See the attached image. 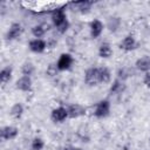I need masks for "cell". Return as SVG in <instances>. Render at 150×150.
Listing matches in <instances>:
<instances>
[{"instance_id": "obj_1", "label": "cell", "mask_w": 150, "mask_h": 150, "mask_svg": "<svg viewBox=\"0 0 150 150\" xmlns=\"http://www.w3.org/2000/svg\"><path fill=\"white\" fill-rule=\"evenodd\" d=\"M110 101L109 100H101L95 104L94 115L97 118H105L110 114Z\"/></svg>"}, {"instance_id": "obj_2", "label": "cell", "mask_w": 150, "mask_h": 150, "mask_svg": "<svg viewBox=\"0 0 150 150\" xmlns=\"http://www.w3.org/2000/svg\"><path fill=\"white\" fill-rule=\"evenodd\" d=\"M84 82L86 84L93 87L97 86L100 83V76H98V68L97 67H90L84 73Z\"/></svg>"}, {"instance_id": "obj_3", "label": "cell", "mask_w": 150, "mask_h": 150, "mask_svg": "<svg viewBox=\"0 0 150 150\" xmlns=\"http://www.w3.org/2000/svg\"><path fill=\"white\" fill-rule=\"evenodd\" d=\"M74 63V57L69 54V53H62L56 62V67L60 71L63 70H68Z\"/></svg>"}, {"instance_id": "obj_4", "label": "cell", "mask_w": 150, "mask_h": 150, "mask_svg": "<svg viewBox=\"0 0 150 150\" xmlns=\"http://www.w3.org/2000/svg\"><path fill=\"white\" fill-rule=\"evenodd\" d=\"M18 135H19V129L14 125H6L2 127L0 130V136L4 141H12L16 138Z\"/></svg>"}, {"instance_id": "obj_5", "label": "cell", "mask_w": 150, "mask_h": 150, "mask_svg": "<svg viewBox=\"0 0 150 150\" xmlns=\"http://www.w3.org/2000/svg\"><path fill=\"white\" fill-rule=\"evenodd\" d=\"M50 118L55 123H61V122L66 121V118H68V110H67V108L57 107V108L53 109L52 112H50Z\"/></svg>"}, {"instance_id": "obj_6", "label": "cell", "mask_w": 150, "mask_h": 150, "mask_svg": "<svg viewBox=\"0 0 150 150\" xmlns=\"http://www.w3.org/2000/svg\"><path fill=\"white\" fill-rule=\"evenodd\" d=\"M52 21H53V25L56 28L60 27L61 25H63L67 21V16H66L64 11L62 8L53 9V12H52Z\"/></svg>"}, {"instance_id": "obj_7", "label": "cell", "mask_w": 150, "mask_h": 150, "mask_svg": "<svg viewBox=\"0 0 150 150\" xmlns=\"http://www.w3.org/2000/svg\"><path fill=\"white\" fill-rule=\"evenodd\" d=\"M90 36L93 39H97L101 36V34L103 33V29H104V25L101 20L98 19H94L91 22H90Z\"/></svg>"}, {"instance_id": "obj_8", "label": "cell", "mask_w": 150, "mask_h": 150, "mask_svg": "<svg viewBox=\"0 0 150 150\" xmlns=\"http://www.w3.org/2000/svg\"><path fill=\"white\" fill-rule=\"evenodd\" d=\"M32 84H33L32 77L30 76H25V75L19 77L15 82L16 89H19L21 91H30L32 90Z\"/></svg>"}, {"instance_id": "obj_9", "label": "cell", "mask_w": 150, "mask_h": 150, "mask_svg": "<svg viewBox=\"0 0 150 150\" xmlns=\"http://www.w3.org/2000/svg\"><path fill=\"white\" fill-rule=\"evenodd\" d=\"M28 47L29 49L33 52V53H36V54H40V53H43L47 48V42L42 39H33L29 41L28 43Z\"/></svg>"}, {"instance_id": "obj_10", "label": "cell", "mask_w": 150, "mask_h": 150, "mask_svg": "<svg viewBox=\"0 0 150 150\" xmlns=\"http://www.w3.org/2000/svg\"><path fill=\"white\" fill-rule=\"evenodd\" d=\"M67 110H68V117H70V118H77V117H81L86 114V108L79 103L70 104L67 108Z\"/></svg>"}, {"instance_id": "obj_11", "label": "cell", "mask_w": 150, "mask_h": 150, "mask_svg": "<svg viewBox=\"0 0 150 150\" xmlns=\"http://www.w3.org/2000/svg\"><path fill=\"white\" fill-rule=\"evenodd\" d=\"M21 33H22V27H21V25H20L19 22H13V23L9 26V28H8L7 33H6V38H7V40H9V41L16 40V39L21 35Z\"/></svg>"}, {"instance_id": "obj_12", "label": "cell", "mask_w": 150, "mask_h": 150, "mask_svg": "<svg viewBox=\"0 0 150 150\" xmlns=\"http://www.w3.org/2000/svg\"><path fill=\"white\" fill-rule=\"evenodd\" d=\"M136 46H137L136 39H135L134 35H131V34L127 35V36L122 40V42H121V45H120L121 49H123V50H125V52H131V50H134V49L136 48Z\"/></svg>"}, {"instance_id": "obj_13", "label": "cell", "mask_w": 150, "mask_h": 150, "mask_svg": "<svg viewBox=\"0 0 150 150\" xmlns=\"http://www.w3.org/2000/svg\"><path fill=\"white\" fill-rule=\"evenodd\" d=\"M135 67L137 70L143 71V73H149L150 71V56L144 55L139 59L136 60L135 62Z\"/></svg>"}, {"instance_id": "obj_14", "label": "cell", "mask_w": 150, "mask_h": 150, "mask_svg": "<svg viewBox=\"0 0 150 150\" xmlns=\"http://www.w3.org/2000/svg\"><path fill=\"white\" fill-rule=\"evenodd\" d=\"M124 90H125L124 81H122V80H120V79H116V80L112 82V84L110 86V89H109V91H110L111 95H118V94L123 93Z\"/></svg>"}, {"instance_id": "obj_15", "label": "cell", "mask_w": 150, "mask_h": 150, "mask_svg": "<svg viewBox=\"0 0 150 150\" xmlns=\"http://www.w3.org/2000/svg\"><path fill=\"white\" fill-rule=\"evenodd\" d=\"M111 55H112V48H111L110 43H108V42L101 43V46L98 48V56L102 59H109Z\"/></svg>"}, {"instance_id": "obj_16", "label": "cell", "mask_w": 150, "mask_h": 150, "mask_svg": "<svg viewBox=\"0 0 150 150\" xmlns=\"http://www.w3.org/2000/svg\"><path fill=\"white\" fill-rule=\"evenodd\" d=\"M48 29H49V26L47 23H40L32 28V34L35 36V39H40L46 34Z\"/></svg>"}, {"instance_id": "obj_17", "label": "cell", "mask_w": 150, "mask_h": 150, "mask_svg": "<svg viewBox=\"0 0 150 150\" xmlns=\"http://www.w3.org/2000/svg\"><path fill=\"white\" fill-rule=\"evenodd\" d=\"M107 27L111 33H115L121 27V19L118 16H110L107 22Z\"/></svg>"}, {"instance_id": "obj_18", "label": "cell", "mask_w": 150, "mask_h": 150, "mask_svg": "<svg viewBox=\"0 0 150 150\" xmlns=\"http://www.w3.org/2000/svg\"><path fill=\"white\" fill-rule=\"evenodd\" d=\"M100 83H108L111 80V73L107 67H98Z\"/></svg>"}, {"instance_id": "obj_19", "label": "cell", "mask_w": 150, "mask_h": 150, "mask_svg": "<svg viewBox=\"0 0 150 150\" xmlns=\"http://www.w3.org/2000/svg\"><path fill=\"white\" fill-rule=\"evenodd\" d=\"M23 105L21 104V103H14L12 107H11V109H9V114H11V116L13 117V118H20L21 116H22V114H23Z\"/></svg>"}, {"instance_id": "obj_20", "label": "cell", "mask_w": 150, "mask_h": 150, "mask_svg": "<svg viewBox=\"0 0 150 150\" xmlns=\"http://www.w3.org/2000/svg\"><path fill=\"white\" fill-rule=\"evenodd\" d=\"M12 74H13V69L11 66H6L1 69L0 71V80H1V83H7L11 79H12Z\"/></svg>"}, {"instance_id": "obj_21", "label": "cell", "mask_w": 150, "mask_h": 150, "mask_svg": "<svg viewBox=\"0 0 150 150\" xmlns=\"http://www.w3.org/2000/svg\"><path fill=\"white\" fill-rule=\"evenodd\" d=\"M35 71V67L32 62H25L21 67V73L25 76H32Z\"/></svg>"}, {"instance_id": "obj_22", "label": "cell", "mask_w": 150, "mask_h": 150, "mask_svg": "<svg viewBox=\"0 0 150 150\" xmlns=\"http://www.w3.org/2000/svg\"><path fill=\"white\" fill-rule=\"evenodd\" d=\"M45 148V141L41 137H35L33 138L30 143V149L32 150H42Z\"/></svg>"}, {"instance_id": "obj_23", "label": "cell", "mask_w": 150, "mask_h": 150, "mask_svg": "<svg viewBox=\"0 0 150 150\" xmlns=\"http://www.w3.org/2000/svg\"><path fill=\"white\" fill-rule=\"evenodd\" d=\"M91 5H93V2H90V1H81V2H76V4H75V6H77L79 11H80L82 14L88 13V12L90 11Z\"/></svg>"}, {"instance_id": "obj_24", "label": "cell", "mask_w": 150, "mask_h": 150, "mask_svg": "<svg viewBox=\"0 0 150 150\" xmlns=\"http://www.w3.org/2000/svg\"><path fill=\"white\" fill-rule=\"evenodd\" d=\"M131 75V71H130V69L129 68H121V69H118V73H117V79H120V80H122V81H124L127 77H129Z\"/></svg>"}, {"instance_id": "obj_25", "label": "cell", "mask_w": 150, "mask_h": 150, "mask_svg": "<svg viewBox=\"0 0 150 150\" xmlns=\"http://www.w3.org/2000/svg\"><path fill=\"white\" fill-rule=\"evenodd\" d=\"M57 71H59V69H57V67H56V63H55V64H49L48 68H47V74H48L49 76L56 75Z\"/></svg>"}, {"instance_id": "obj_26", "label": "cell", "mask_w": 150, "mask_h": 150, "mask_svg": "<svg viewBox=\"0 0 150 150\" xmlns=\"http://www.w3.org/2000/svg\"><path fill=\"white\" fill-rule=\"evenodd\" d=\"M143 83L145 84L146 88L150 89V71H149V73H145L144 77H143Z\"/></svg>"}, {"instance_id": "obj_27", "label": "cell", "mask_w": 150, "mask_h": 150, "mask_svg": "<svg viewBox=\"0 0 150 150\" xmlns=\"http://www.w3.org/2000/svg\"><path fill=\"white\" fill-rule=\"evenodd\" d=\"M70 150H83V149H81V148H71Z\"/></svg>"}, {"instance_id": "obj_28", "label": "cell", "mask_w": 150, "mask_h": 150, "mask_svg": "<svg viewBox=\"0 0 150 150\" xmlns=\"http://www.w3.org/2000/svg\"><path fill=\"white\" fill-rule=\"evenodd\" d=\"M149 145H150V138H149Z\"/></svg>"}]
</instances>
